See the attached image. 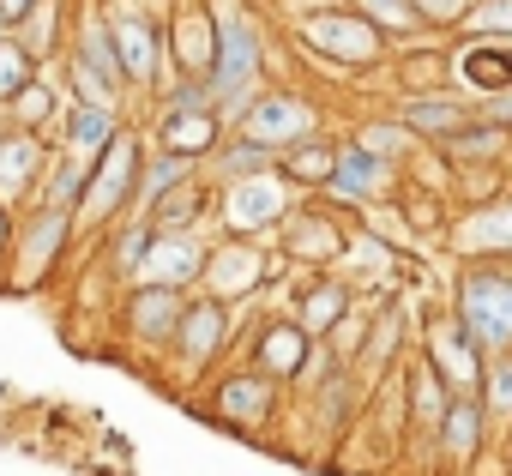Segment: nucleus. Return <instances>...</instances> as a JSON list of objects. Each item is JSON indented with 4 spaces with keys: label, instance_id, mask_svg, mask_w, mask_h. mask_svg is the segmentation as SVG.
Instances as JSON below:
<instances>
[{
    "label": "nucleus",
    "instance_id": "f257e3e1",
    "mask_svg": "<svg viewBox=\"0 0 512 476\" xmlns=\"http://www.w3.org/2000/svg\"><path fill=\"white\" fill-rule=\"evenodd\" d=\"M211 103L217 115H247L253 85H260V31H253L247 13L223 7L217 13V61H211Z\"/></svg>",
    "mask_w": 512,
    "mask_h": 476
},
{
    "label": "nucleus",
    "instance_id": "f03ea898",
    "mask_svg": "<svg viewBox=\"0 0 512 476\" xmlns=\"http://www.w3.org/2000/svg\"><path fill=\"white\" fill-rule=\"evenodd\" d=\"M139 175H145L139 139H133V133H115V145H109V151L97 157V169H91V187H85L73 223H79V229H103V223H115L127 205H139Z\"/></svg>",
    "mask_w": 512,
    "mask_h": 476
},
{
    "label": "nucleus",
    "instance_id": "7ed1b4c3",
    "mask_svg": "<svg viewBox=\"0 0 512 476\" xmlns=\"http://www.w3.org/2000/svg\"><path fill=\"white\" fill-rule=\"evenodd\" d=\"M458 320L476 332L488 356L512 350V272L500 266H470L458 284Z\"/></svg>",
    "mask_w": 512,
    "mask_h": 476
},
{
    "label": "nucleus",
    "instance_id": "20e7f679",
    "mask_svg": "<svg viewBox=\"0 0 512 476\" xmlns=\"http://www.w3.org/2000/svg\"><path fill=\"white\" fill-rule=\"evenodd\" d=\"M223 229L229 235H260L272 223L290 217V175L284 169H260V175H235L223 187V205H217Z\"/></svg>",
    "mask_w": 512,
    "mask_h": 476
},
{
    "label": "nucleus",
    "instance_id": "39448f33",
    "mask_svg": "<svg viewBox=\"0 0 512 476\" xmlns=\"http://www.w3.org/2000/svg\"><path fill=\"white\" fill-rule=\"evenodd\" d=\"M302 43H308V49H320L326 61L368 67V61H380L386 31L356 7V13H314V19H302Z\"/></svg>",
    "mask_w": 512,
    "mask_h": 476
},
{
    "label": "nucleus",
    "instance_id": "423d86ee",
    "mask_svg": "<svg viewBox=\"0 0 512 476\" xmlns=\"http://www.w3.org/2000/svg\"><path fill=\"white\" fill-rule=\"evenodd\" d=\"M79 223H73V211H55V205H43V211H31V229L13 242V290H37V284H49V272H55V260H61V248H67V235H73Z\"/></svg>",
    "mask_w": 512,
    "mask_h": 476
},
{
    "label": "nucleus",
    "instance_id": "0eeeda50",
    "mask_svg": "<svg viewBox=\"0 0 512 476\" xmlns=\"http://www.w3.org/2000/svg\"><path fill=\"white\" fill-rule=\"evenodd\" d=\"M49 145L37 139V127H0V205L19 211L31 193H43L49 181Z\"/></svg>",
    "mask_w": 512,
    "mask_h": 476
},
{
    "label": "nucleus",
    "instance_id": "6e6552de",
    "mask_svg": "<svg viewBox=\"0 0 512 476\" xmlns=\"http://www.w3.org/2000/svg\"><path fill=\"white\" fill-rule=\"evenodd\" d=\"M314 127H320V115H314L302 97H290V91L253 97L247 115H241V133H247V139H260V145H272V151H290V145L314 139Z\"/></svg>",
    "mask_w": 512,
    "mask_h": 476
},
{
    "label": "nucleus",
    "instance_id": "1a4fd4ad",
    "mask_svg": "<svg viewBox=\"0 0 512 476\" xmlns=\"http://www.w3.org/2000/svg\"><path fill=\"white\" fill-rule=\"evenodd\" d=\"M428 362L452 380V392H482V374H488V350L476 344V332L452 314V320H434L428 332Z\"/></svg>",
    "mask_w": 512,
    "mask_h": 476
},
{
    "label": "nucleus",
    "instance_id": "9d476101",
    "mask_svg": "<svg viewBox=\"0 0 512 476\" xmlns=\"http://www.w3.org/2000/svg\"><path fill=\"white\" fill-rule=\"evenodd\" d=\"M181 314H187V290H175V284H139V290L127 296V332H133L139 344H151V350L175 344Z\"/></svg>",
    "mask_w": 512,
    "mask_h": 476
},
{
    "label": "nucleus",
    "instance_id": "9b49d317",
    "mask_svg": "<svg viewBox=\"0 0 512 476\" xmlns=\"http://www.w3.org/2000/svg\"><path fill=\"white\" fill-rule=\"evenodd\" d=\"M223 344H229V302H223V296L187 302V314H181V332H175V356H181V368H187V374L211 368Z\"/></svg>",
    "mask_w": 512,
    "mask_h": 476
},
{
    "label": "nucleus",
    "instance_id": "f8f14e48",
    "mask_svg": "<svg viewBox=\"0 0 512 476\" xmlns=\"http://www.w3.org/2000/svg\"><path fill=\"white\" fill-rule=\"evenodd\" d=\"M205 266H211V254L193 242L187 229H157V242H151V254H145V266H139V284L193 290V284L205 278Z\"/></svg>",
    "mask_w": 512,
    "mask_h": 476
},
{
    "label": "nucleus",
    "instance_id": "ddd939ff",
    "mask_svg": "<svg viewBox=\"0 0 512 476\" xmlns=\"http://www.w3.org/2000/svg\"><path fill=\"white\" fill-rule=\"evenodd\" d=\"M109 31H115V49H121L127 85H157V73H163V43H157L151 19L133 13L127 0H115V7H109Z\"/></svg>",
    "mask_w": 512,
    "mask_h": 476
},
{
    "label": "nucleus",
    "instance_id": "4468645a",
    "mask_svg": "<svg viewBox=\"0 0 512 476\" xmlns=\"http://www.w3.org/2000/svg\"><path fill=\"white\" fill-rule=\"evenodd\" d=\"M211 398H217V416H223L229 428H260V422H272V410H278V380L260 374V368H247V374H229Z\"/></svg>",
    "mask_w": 512,
    "mask_h": 476
},
{
    "label": "nucleus",
    "instance_id": "2eb2a0df",
    "mask_svg": "<svg viewBox=\"0 0 512 476\" xmlns=\"http://www.w3.org/2000/svg\"><path fill=\"white\" fill-rule=\"evenodd\" d=\"M308 350H314V332L302 320H272L253 338V368L272 380H296V374H308Z\"/></svg>",
    "mask_w": 512,
    "mask_h": 476
},
{
    "label": "nucleus",
    "instance_id": "dca6fc26",
    "mask_svg": "<svg viewBox=\"0 0 512 476\" xmlns=\"http://www.w3.org/2000/svg\"><path fill=\"white\" fill-rule=\"evenodd\" d=\"M458 79L482 97H506L512 91V37H476L470 49H458Z\"/></svg>",
    "mask_w": 512,
    "mask_h": 476
},
{
    "label": "nucleus",
    "instance_id": "f3484780",
    "mask_svg": "<svg viewBox=\"0 0 512 476\" xmlns=\"http://www.w3.org/2000/svg\"><path fill=\"white\" fill-rule=\"evenodd\" d=\"M260 278H266V254L260 248H217L211 254V266H205V284H211V296H223V302H241V296H253L260 290Z\"/></svg>",
    "mask_w": 512,
    "mask_h": 476
},
{
    "label": "nucleus",
    "instance_id": "a211bd4d",
    "mask_svg": "<svg viewBox=\"0 0 512 476\" xmlns=\"http://www.w3.org/2000/svg\"><path fill=\"white\" fill-rule=\"evenodd\" d=\"M392 181V163L374 151V145H338V169H332V193H344V199H374L380 187Z\"/></svg>",
    "mask_w": 512,
    "mask_h": 476
},
{
    "label": "nucleus",
    "instance_id": "6ab92c4d",
    "mask_svg": "<svg viewBox=\"0 0 512 476\" xmlns=\"http://www.w3.org/2000/svg\"><path fill=\"white\" fill-rule=\"evenodd\" d=\"M494 416H488V404H482V392H458L452 398V410H446V422L434 428L440 434V446H446V458L452 464H470L476 458V446H482V428H488Z\"/></svg>",
    "mask_w": 512,
    "mask_h": 476
},
{
    "label": "nucleus",
    "instance_id": "aec40b11",
    "mask_svg": "<svg viewBox=\"0 0 512 476\" xmlns=\"http://www.w3.org/2000/svg\"><path fill=\"white\" fill-rule=\"evenodd\" d=\"M217 127H223V115L205 103V109H163V151H181V157H211V145H217Z\"/></svg>",
    "mask_w": 512,
    "mask_h": 476
},
{
    "label": "nucleus",
    "instance_id": "412c9836",
    "mask_svg": "<svg viewBox=\"0 0 512 476\" xmlns=\"http://www.w3.org/2000/svg\"><path fill=\"white\" fill-rule=\"evenodd\" d=\"M115 133H121V121H115V103H91V97H79V103L67 109V151L103 157V151L115 145Z\"/></svg>",
    "mask_w": 512,
    "mask_h": 476
},
{
    "label": "nucleus",
    "instance_id": "4be33fe9",
    "mask_svg": "<svg viewBox=\"0 0 512 476\" xmlns=\"http://www.w3.org/2000/svg\"><path fill=\"white\" fill-rule=\"evenodd\" d=\"M284 254H290V260H308V266H326V260L344 254V235H338L332 217L296 211V217H290V242H284Z\"/></svg>",
    "mask_w": 512,
    "mask_h": 476
},
{
    "label": "nucleus",
    "instance_id": "5701e85b",
    "mask_svg": "<svg viewBox=\"0 0 512 476\" xmlns=\"http://www.w3.org/2000/svg\"><path fill=\"white\" fill-rule=\"evenodd\" d=\"M91 169H97V157H85V151H61V157L49 163L43 205H55V211H79V199H85V187H91Z\"/></svg>",
    "mask_w": 512,
    "mask_h": 476
},
{
    "label": "nucleus",
    "instance_id": "b1692460",
    "mask_svg": "<svg viewBox=\"0 0 512 476\" xmlns=\"http://www.w3.org/2000/svg\"><path fill=\"white\" fill-rule=\"evenodd\" d=\"M452 398H458V392H452V380L422 356V362L410 368V410H416V422H422V428H440V422H446V410H452Z\"/></svg>",
    "mask_w": 512,
    "mask_h": 476
},
{
    "label": "nucleus",
    "instance_id": "393cba45",
    "mask_svg": "<svg viewBox=\"0 0 512 476\" xmlns=\"http://www.w3.org/2000/svg\"><path fill=\"white\" fill-rule=\"evenodd\" d=\"M193 163H199V157H181V151L151 157V169L139 175V211H157L175 187H187V181H193Z\"/></svg>",
    "mask_w": 512,
    "mask_h": 476
},
{
    "label": "nucleus",
    "instance_id": "a878e982",
    "mask_svg": "<svg viewBox=\"0 0 512 476\" xmlns=\"http://www.w3.org/2000/svg\"><path fill=\"white\" fill-rule=\"evenodd\" d=\"M278 169L290 181H308V187H332V169H338V145H320V139H302L278 157Z\"/></svg>",
    "mask_w": 512,
    "mask_h": 476
},
{
    "label": "nucleus",
    "instance_id": "bb28decb",
    "mask_svg": "<svg viewBox=\"0 0 512 476\" xmlns=\"http://www.w3.org/2000/svg\"><path fill=\"white\" fill-rule=\"evenodd\" d=\"M344 308H350L344 284H332V278H326V284H308V290H302V308H296V320H302L314 338H326V332L344 320Z\"/></svg>",
    "mask_w": 512,
    "mask_h": 476
},
{
    "label": "nucleus",
    "instance_id": "cd10ccee",
    "mask_svg": "<svg viewBox=\"0 0 512 476\" xmlns=\"http://www.w3.org/2000/svg\"><path fill=\"white\" fill-rule=\"evenodd\" d=\"M404 127H410V133H440V139H452V133L464 127V103H452V97H416V103L404 109Z\"/></svg>",
    "mask_w": 512,
    "mask_h": 476
},
{
    "label": "nucleus",
    "instance_id": "c85d7f7f",
    "mask_svg": "<svg viewBox=\"0 0 512 476\" xmlns=\"http://www.w3.org/2000/svg\"><path fill=\"white\" fill-rule=\"evenodd\" d=\"M464 242H470V248H488V254H512V199L476 211V217L464 223Z\"/></svg>",
    "mask_w": 512,
    "mask_h": 476
},
{
    "label": "nucleus",
    "instance_id": "c756f323",
    "mask_svg": "<svg viewBox=\"0 0 512 476\" xmlns=\"http://www.w3.org/2000/svg\"><path fill=\"white\" fill-rule=\"evenodd\" d=\"M356 7H362L386 37H410V31H422V25H428L416 0H356Z\"/></svg>",
    "mask_w": 512,
    "mask_h": 476
},
{
    "label": "nucleus",
    "instance_id": "7c9ffc66",
    "mask_svg": "<svg viewBox=\"0 0 512 476\" xmlns=\"http://www.w3.org/2000/svg\"><path fill=\"white\" fill-rule=\"evenodd\" d=\"M31 79H37L31 49H25V43H13V37H0V103H13Z\"/></svg>",
    "mask_w": 512,
    "mask_h": 476
},
{
    "label": "nucleus",
    "instance_id": "2f4dec72",
    "mask_svg": "<svg viewBox=\"0 0 512 476\" xmlns=\"http://www.w3.org/2000/svg\"><path fill=\"white\" fill-rule=\"evenodd\" d=\"M482 404L494 422H512V350H500L482 374Z\"/></svg>",
    "mask_w": 512,
    "mask_h": 476
},
{
    "label": "nucleus",
    "instance_id": "473e14b6",
    "mask_svg": "<svg viewBox=\"0 0 512 476\" xmlns=\"http://www.w3.org/2000/svg\"><path fill=\"white\" fill-rule=\"evenodd\" d=\"M500 145H506V127H500V121H476V127H458V133L446 139V151H452V157H464V163H476L482 151L494 157Z\"/></svg>",
    "mask_w": 512,
    "mask_h": 476
},
{
    "label": "nucleus",
    "instance_id": "72a5a7b5",
    "mask_svg": "<svg viewBox=\"0 0 512 476\" xmlns=\"http://www.w3.org/2000/svg\"><path fill=\"white\" fill-rule=\"evenodd\" d=\"M260 169H278V151L260 145V139H247V133H241V139L223 151V175H229V181H235V175H260Z\"/></svg>",
    "mask_w": 512,
    "mask_h": 476
},
{
    "label": "nucleus",
    "instance_id": "f704fd0d",
    "mask_svg": "<svg viewBox=\"0 0 512 476\" xmlns=\"http://www.w3.org/2000/svg\"><path fill=\"white\" fill-rule=\"evenodd\" d=\"M49 115H55V97H49V85L31 79V85L13 97V127H43Z\"/></svg>",
    "mask_w": 512,
    "mask_h": 476
},
{
    "label": "nucleus",
    "instance_id": "c9c22d12",
    "mask_svg": "<svg viewBox=\"0 0 512 476\" xmlns=\"http://www.w3.org/2000/svg\"><path fill=\"white\" fill-rule=\"evenodd\" d=\"M470 25L482 37H512V0H476L470 7Z\"/></svg>",
    "mask_w": 512,
    "mask_h": 476
},
{
    "label": "nucleus",
    "instance_id": "e433bc0d",
    "mask_svg": "<svg viewBox=\"0 0 512 476\" xmlns=\"http://www.w3.org/2000/svg\"><path fill=\"white\" fill-rule=\"evenodd\" d=\"M416 7H422L428 25H452V19H464V13L476 7V0H416Z\"/></svg>",
    "mask_w": 512,
    "mask_h": 476
},
{
    "label": "nucleus",
    "instance_id": "4c0bfd02",
    "mask_svg": "<svg viewBox=\"0 0 512 476\" xmlns=\"http://www.w3.org/2000/svg\"><path fill=\"white\" fill-rule=\"evenodd\" d=\"M404 139H410V127H368V133H362V145H374L380 157H386L392 145H404Z\"/></svg>",
    "mask_w": 512,
    "mask_h": 476
},
{
    "label": "nucleus",
    "instance_id": "58836bf2",
    "mask_svg": "<svg viewBox=\"0 0 512 476\" xmlns=\"http://www.w3.org/2000/svg\"><path fill=\"white\" fill-rule=\"evenodd\" d=\"M31 13H37V0H0V19H7V31H13V25H31Z\"/></svg>",
    "mask_w": 512,
    "mask_h": 476
},
{
    "label": "nucleus",
    "instance_id": "ea45409f",
    "mask_svg": "<svg viewBox=\"0 0 512 476\" xmlns=\"http://www.w3.org/2000/svg\"><path fill=\"white\" fill-rule=\"evenodd\" d=\"M0 37H7V19H0Z\"/></svg>",
    "mask_w": 512,
    "mask_h": 476
}]
</instances>
